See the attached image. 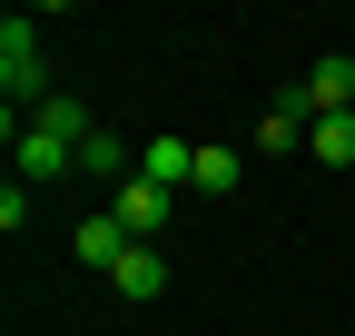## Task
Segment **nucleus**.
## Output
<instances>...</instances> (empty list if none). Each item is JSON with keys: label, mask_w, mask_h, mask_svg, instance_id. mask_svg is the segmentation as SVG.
<instances>
[{"label": "nucleus", "mask_w": 355, "mask_h": 336, "mask_svg": "<svg viewBox=\"0 0 355 336\" xmlns=\"http://www.w3.org/2000/svg\"><path fill=\"white\" fill-rule=\"evenodd\" d=\"M0 90H10V119H30L50 99V79H40V30L30 20H0Z\"/></svg>", "instance_id": "obj_1"}, {"label": "nucleus", "mask_w": 355, "mask_h": 336, "mask_svg": "<svg viewBox=\"0 0 355 336\" xmlns=\"http://www.w3.org/2000/svg\"><path fill=\"white\" fill-rule=\"evenodd\" d=\"M79 168H89V178H109V188H128V178H139V158H128V139L109 129V119L79 139Z\"/></svg>", "instance_id": "obj_4"}, {"label": "nucleus", "mask_w": 355, "mask_h": 336, "mask_svg": "<svg viewBox=\"0 0 355 336\" xmlns=\"http://www.w3.org/2000/svg\"><path fill=\"white\" fill-rule=\"evenodd\" d=\"M10 149H20V178H69V168H79V149L50 139V129H20Z\"/></svg>", "instance_id": "obj_6"}, {"label": "nucleus", "mask_w": 355, "mask_h": 336, "mask_svg": "<svg viewBox=\"0 0 355 336\" xmlns=\"http://www.w3.org/2000/svg\"><path fill=\"white\" fill-rule=\"evenodd\" d=\"M237 178H247V158H237V149H198V178H188V188H207V198H227Z\"/></svg>", "instance_id": "obj_11"}, {"label": "nucleus", "mask_w": 355, "mask_h": 336, "mask_svg": "<svg viewBox=\"0 0 355 336\" xmlns=\"http://www.w3.org/2000/svg\"><path fill=\"white\" fill-rule=\"evenodd\" d=\"M306 149H316L326 168H355V109H336V119H316V129H306Z\"/></svg>", "instance_id": "obj_10"}, {"label": "nucleus", "mask_w": 355, "mask_h": 336, "mask_svg": "<svg viewBox=\"0 0 355 336\" xmlns=\"http://www.w3.org/2000/svg\"><path fill=\"white\" fill-rule=\"evenodd\" d=\"M109 287H119V297H139V307H148V297H158V287H168V258H158V247H128V258H119V277H109Z\"/></svg>", "instance_id": "obj_8"}, {"label": "nucleus", "mask_w": 355, "mask_h": 336, "mask_svg": "<svg viewBox=\"0 0 355 336\" xmlns=\"http://www.w3.org/2000/svg\"><path fill=\"white\" fill-rule=\"evenodd\" d=\"M139 178L188 188V178H198V149H188V139H148V149H139Z\"/></svg>", "instance_id": "obj_7"}, {"label": "nucleus", "mask_w": 355, "mask_h": 336, "mask_svg": "<svg viewBox=\"0 0 355 336\" xmlns=\"http://www.w3.org/2000/svg\"><path fill=\"white\" fill-rule=\"evenodd\" d=\"M168 208H178V188H158V178H128V188L109 198V218H119L128 237H139V247H148V237L168 228Z\"/></svg>", "instance_id": "obj_2"}, {"label": "nucleus", "mask_w": 355, "mask_h": 336, "mask_svg": "<svg viewBox=\"0 0 355 336\" xmlns=\"http://www.w3.org/2000/svg\"><path fill=\"white\" fill-rule=\"evenodd\" d=\"M296 90H306V109H316V119H336V109H355V60H345V50H326L316 69L296 79Z\"/></svg>", "instance_id": "obj_3"}, {"label": "nucleus", "mask_w": 355, "mask_h": 336, "mask_svg": "<svg viewBox=\"0 0 355 336\" xmlns=\"http://www.w3.org/2000/svg\"><path fill=\"white\" fill-rule=\"evenodd\" d=\"M30 129H50V139H69V149H79L89 129H99V119H89V109H79L69 90H50V99H40V109H30Z\"/></svg>", "instance_id": "obj_9"}, {"label": "nucleus", "mask_w": 355, "mask_h": 336, "mask_svg": "<svg viewBox=\"0 0 355 336\" xmlns=\"http://www.w3.org/2000/svg\"><path fill=\"white\" fill-rule=\"evenodd\" d=\"M69 247H79L89 267H109V277H119V258H128V247H139V237H128V228L109 218V208H99V218H79V228H69Z\"/></svg>", "instance_id": "obj_5"}]
</instances>
